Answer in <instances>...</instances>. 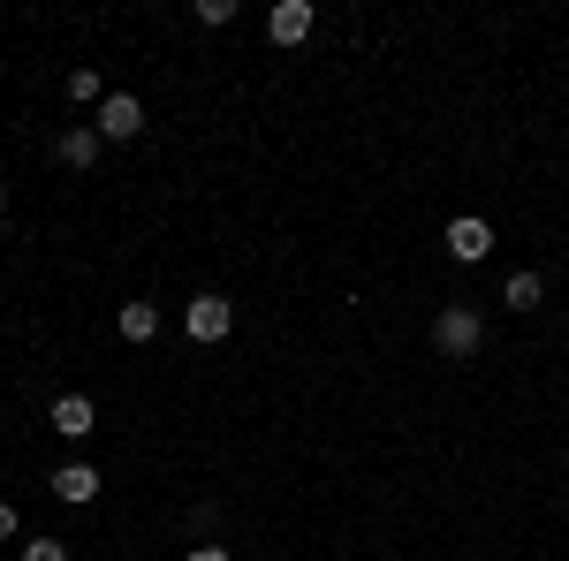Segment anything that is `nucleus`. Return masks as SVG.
<instances>
[{
    "mask_svg": "<svg viewBox=\"0 0 569 561\" xmlns=\"http://www.w3.org/2000/svg\"><path fill=\"white\" fill-rule=\"evenodd\" d=\"M479 342H486V319L471 311V303H448L433 319V349L440 357H479Z\"/></svg>",
    "mask_w": 569,
    "mask_h": 561,
    "instance_id": "obj_1",
    "label": "nucleus"
},
{
    "mask_svg": "<svg viewBox=\"0 0 569 561\" xmlns=\"http://www.w3.org/2000/svg\"><path fill=\"white\" fill-rule=\"evenodd\" d=\"M182 327H190V342H220V334L236 327V303H228V297H190Z\"/></svg>",
    "mask_w": 569,
    "mask_h": 561,
    "instance_id": "obj_2",
    "label": "nucleus"
},
{
    "mask_svg": "<svg viewBox=\"0 0 569 561\" xmlns=\"http://www.w3.org/2000/svg\"><path fill=\"white\" fill-rule=\"evenodd\" d=\"M91 130L122 144V137H137V130H144V107H137L130 91H107V99H99V122H91Z\"/></svg>",
    "mask_w": 569,
    "mask_h": 561,
    "instance_id": "obj_3",
    "label": "nucleus"
},
{
    "mask_svg": "<svg viewBox=\"0 0 569 561\" xmlns=\"http://www.w3.org/2000/svg\"><path fill=\"white\" fill-rule=\"evenodd\" d=\"M486 251H493V228L486 220H448V259L456 266H479Z\"/></svg>",
    "mask_w": 569,
    "mask_h": 561,
    "instance_id": "obj_4",
    "label": "nucleus"
},
{
    "mask_svg": "<svg viewBox=\"0 0 569 561\" xmlns=\"http://www.w3.org/2000/svg\"><path fill=\"white\" fill-rule=\"evenodd\" d=\"M46 425L61 432V440H84V432L99 425V410H91V394H61V402L46 410Z\"/></svg>",
    "mask_w": 569,
    "mask_h": 561,
    "instance_id": "obj_5",
    "label": "nucleus"
},
{
    "mask_svg": "<svg viewBox=\"0 0 569 561\" xmlns=\"http://www.w3.org/2000/svg\"><path fill=\"white\" fill-rule=\"evenodd\" d=\"M46 485H53V501H69V509L99 501V471H91V463H61V471L46 478Z\"/></svg>",
    "mask_w": 569,
    "mask_h": 561,
    "instance_id": "obj_6",
    "label": "nucleus"
},
{
    "mask_svg": "<svg viewBox=\"0 0 569 561\" xmlns=\"http://www.w3.org/2000/svg\"><path fill=\"white\" fill-rule=\"evenodd\" d=\"M266 31H273V46H305L311 39V0H281L266 16Z\"/></svg>",
    "mask_w": 569,
    "mask_h": 561,
    "instance_id": "obj_7",
    "label": "nucleus"
},
{
    "mask_svg": "<svg viewBox=\"0 0 569 561\" xmlns=\"http://www.w3.org/2000/svg\"><path fill=\"white\" fill-rule=\"evenodd\" d=\"M99 144H107V137H99V130H84V122H77V130H61V137H53V152H61V168H91V160H99Z\"/></svg>",
    "mask_w": 569,
    "mask_h": 561,
    "instance_id": "obj_8",
    "label": "nucleus"
},
{
    "mask_svg": "<svg viewBox=\"0 0 569 561\" xmlns=\"http://www.w3.org/2000/svg\"><path fill=\"white\" fill-rule=\"evenodd\" d=\"M114 327H122V342H152V334H160V311H152V303H122Z\"/></svg>",
    "mask_w": 569,
    "mask_h": 561,
    "instance_id": "obj_9",
    "label": "nucleus"
},
{
    "mask_svg": "<svg viewBox=\"0 0 569 561\" xmlns=\"http://www.w3.org/2000/svg\"><path fill=\"white\" fill-rule=\"evenodd\" d=\"M69 99H77V107H91V99H107V84H99V69H69Z\"/></svg>",
    "mask_w": 569,
    "mask_h": 561,
    "instance_id": "obj_10",
    "label": "nucleus"
},
{
    "mask_svg": "<svg viewBox=\"0 0 569 561\" xmlns=\"http://www.w3.org/2000/svg\"><path fill=\"white\" fill-rule=\"evenodd\" d=\"M509 311H531V303H539V273H517V281H509Z\"/></svg>",
    "mask_w": 569,
    "mask_h": 561,
    "instance_id": "obj_11",
    "label": "nucleus"
},
{
    "mask_svg": "<svg viewBox=\"0 0 569 561\" xmlns=\"http://www.w3.org/2000/svg\"><path fill=\"white\" fill-rule=\"evenodd\" d=\"M198 23H213V31H220V23H236V0H198Z\"/></svg>",
    "mask_w": 569,
    "mask_h": 561,
    "instance_id": "obj_12",
    "label": "nucleus"
},
{
    "mask_svg": "<svg viewBox=\"0 0 569 561\" xmlns=\"http://www.w3.org/2000/svg\"><path fill=\"white\" fill-rule=\"evenodd\" d=\"M23 561H69V547H61V539H31V547H23Z\"/></svg>",
    "mask_w": 569,
    "mask_h": 561,
    "instance_id": "obj_13",
    "label": "nucleus"
},
{
    "mask_svg": "<svg viewBox=\"0 0 569 561\" xmlns=\"http://www.w3.org/2000/svg\"><path fill=\"white\" fill-rule=\"evenodd\" d=\"M182 561H228V547H190Z\"/></svg>",
    "mask_w": 569,
    "mask_h": 561,
    "instance_id": "obj_14",
    "label": "nucleus"
},
{
    "mask_svg": "<svg viewBox=\"0 0 569 561\" xmlns=\"http://www.w3.org/2000/svg\"><path fill=\"white\" fill-rule=\"evenodd\" d=\"M0 539H16V509H0Z\"/></svg>",
    "mask_w": 569,
    "mask_h": 561,
    "instance_id": "obj_15",
    "label": "nucleus"
},
{
    "mask_svg": "<svg viewBox=\"0 0 569 561\" xmlns=\"http://www.w3.org/2000/svg\"><path fill=\"white\" fill-rule=\"evenodd\" d=\"M0 213H8V190H0Z\"/></svg>",
    "mask_w": 569,
    "mask_h": 561,
    "instance_id": "obj_16",
    "label": "nucleus"
}]
</instances>
